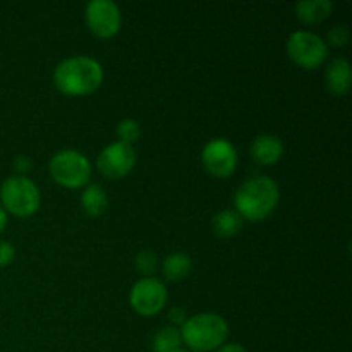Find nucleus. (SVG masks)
<instances>
[{"label":"nucleus","mask_w":352,"mask_h":352,"mask_svg":"<svg viewBox=\"0 0 352 352\" xmlns=\"http://www.w3.org/2000/svg\"><path fill=\"white\" fill-rule=\"evenodd\" d=\"M103 81V69L95 58L78 55L62 60L54 71V82L67 96H85L96 91Z\"/></svg>","instance_id":"f257e3e1"},{"label":"nucleus","mask_w":352,"mask_h":352,"mask_svg":"<svg viewBox=\"0 0 352 352\" xmlns=\"http://www.w3.org/2000/svg\"><path fill=\"white\" fill-rule=\"evenodd\" d=\"M278 199H280V191L277 182L267 175H260L239 186L234 195V205L243 220L261 222L277 208Z\"/></svg>","instance_id":"f03ea898"},{"label":"nucleus","mask_w":352,"mask_h":352,"mask_svg":"<svg viewBox=\"0 0 352 352\" xmlns=\"http://www.w3.org/2000/svg\"><path fill=\"white\" fill-rule=\"evenodd\" d=\"M182 344L192 352H212L226 344L229 325L215 313H201L186 320L181 327Z\"/></svg>","instance_id":"7ed1b4c3"},{"label":"nucleus","mask_w":352,"mask_h":352,"mask_svg":"<svg viewBox=\"0 0 352 352\" xmlns=\"http://www.w3.org/2000/svg\"><path fill=\"white\" fill-rule=\"evenodd\" d=\"M2 208L17 217H30L40 208V191L26 175H14L6 179L0 188Z\"/></svg>","instance_id":"20e7f679"},{"label":"nucleus","mask_w":352,"mask_h":352,"mask_svg":"<svg viewBox=\"0 0 352 352\" xmlns=\"http://www.w3.org/2000/svg\"><path fill=\"white\" fill-rule=\"evenodd\" d=\"M48 170L57 184L67 189L81 188V186L88 184L89 177H91V165H89L88 158L76 150L57 151L50 158Z\"/></svg>","instance_id":"39448f33"},{"label":"nucleus","mask_w":352,"mask_h":352,"mask_svg":"<svg viewBox=\"0 0 352 352\" xmlns=\"http://www.w3.org/2000/svg\"><path fill=\"white\" fill-rule=\"evenodd\" d=\"M287 54L294 64L302 69H316L329 57L325 40L311 31H296L287 40Z\"/></svg>","instance_id":"423d86ee"},{"label":"nucleus","mask_w":352,"mask_h":352,"mask_svg":"<svg viewBox=\"0 0 352 352\" xmlns=\"http://www.w3.org/2000/svg\"><path fill=\"white\" fill-rule=\"evenodd\" d=\"M88 30L98 38H112L119 33L122 16L120 9L112 0H91L85 9Z\"/></svg>","instance_id":"0eeeda50"},{"label":"nucleus","mask_w":352,"mask_h":352,"mask_svg":"<svg viewBox=\"0 0 352 352\" xmlns=\"http://www.w3.org/2000/svg\"><path fill=\"white\" fill-rule=\"evenodd\" d=\"M129 302L141 316H153L162 311L167 302V289L158 278L144 277L133 285Z\"/></svg>","instance_id":"6e6552de"},{"label":"nucleus","mask_w":352,"mask_h":352,"mask_svg":"<svg viewBox=\"0 0 352 352\" xmlns=\"http://www.w3.org/2000/svg\"><path fill=\"white\" fill-rule=\"evenodd\" d=\"M134 164H136V151L131 144L120 143V141L110 143L109 146L103 148L96 160L100 174L113 181L126 177L133 170Z\"/></svg>","instance_id":"1a4fd4ad"},{"label":"nucleus","mask_w":352,"mask_h":352,"mask_svg":"<svg viewBox=\"0 0 352 352\" xmlns=\"http://www.w3.org/2000/svg\"><path fill=\"white\" fill-rule=\"evenodd\" d=\"M201 162L212 175L226 179L236 172L237 151L232 143L222 138L208 141L201 151Z\"/></svg>","instance_id":"9d476101"},{"label":"nucleus","mask_w":352,"mask_h":352,"mask_svg":"<svg viewBox=\"0 0 352 352\" xmlns=\"http://www.w3.org/2000/svg\"><path fill=\"white\" fill-rule=\"evenodd\" d=\"M284 155V143L274 134H261L251 144V157L260 165H274Z\"/></svg>","instance_id":"9b49d317"},{"label":"nucleus","mask_w":352,"mask_h":352,"mask_svg":"<svg viewBox=\"0 0 352 352\" xmlns=\"http://www.w3.org/2000/svg\"><path fill=\"white\" fill-rule=\"evenodd\" d=\"M325 86L333 96H344L351 89V64L346 58H336L325 69Z\"/></svg>","instance_id":"f8f14e48"},{"label":"nucleus","mask_w":352,"mask_h":352,"mask_svg":"<svg viewBox=\"0 0 352 352\" xmlns=\"http://www.w3.org/2000/svg\"><path fill=\"white\" fill-rule=\"evenodd\" d=\"M332 9L333 3L330 0H305V2L296 3L294 12L302 23L318 24L330 16Z\"/></svg>","instance_id":"ddd939ff"},{"label":"nucleus","mask_w":352,"mask_h":352,"mask_svg":"<svg viewBox=\"0 0 352 352\" xmlns=\"http://www.w3.org/2000/svg\"><path fill=\"white\" fill-rule=\"evenodd\" d=\"M213 232L219 237L229 239V237L237 236L243 229V217L236 210H222L217 213L212 220Z\"/></svg>","instance_id":"4468645a"},{"label":"nucleus","mask_w":352,"mask_h":352,"mask_svg":"<svg viewBox=\"0 0 352 352\" xmlns=\"http://www.w3.org/2000/svg\"><path fill=\"white\" fill-rule=\"evenodd\" d=\"M192 261L188 254L184 253H172L162 263V272L164 277L170 282L184 280L189 274H191Z\"/></svg>","instance_id":"2eb2a0df"},{"label":"nucleus","mask_w":352,"mask_h":352,"mask_svg":"<svg viewBox=\"0 0 352 352\" xmlns=\"http://www.w3.org/2000/svg\"><path fill=\"white\" fill-rule=\"evenodd\" d=\"M81 205L86 215L89 217H100L105 213L107 205H109V198H107L105 189L100 184H89L88 188L82 191L81 195Z\"/></svg>","instance_id":"dca6fc26"},{"label":"nucleus","mask_w":352,"mask_h":352,"mask_svg":"<svg viewBox=\"0 0 352 352\" xmlns=\"http://www.w3.org/2000/svg\"><path fill=\"white\" fill-rule=\"evenodd\" d=\"M182 344L181 332L175 327H164L153 337V352H172Z\"/></svg>","instance_id":"f3484780"},{"label":"nucleus","mask_w":352,"mask_h":352,"mask_svg":"<svg viewBox=\"0 0 352 352\" xmlns=\"http://www.w3.org/2000/svg\"><path fill=\"white\" fill-rule=\"evenodd\" d=\"M117 136H119L120 143H126V144L136 143L141 136V126L138 124V120L134 119L120 120L119 126H117Z\"/></svg>","instance_id":"a211bd4d"},{"label":"nucleus","mask_w":352,"mask_h":352,"mask_svg":"<svg viewBox=\"0 0 352 352\" xmlns=\"http://www.w3.org/2000/svg\"><path fill=\"white\" fill-rule=\"evenodd\" d=\"M158 267V258L153 251L150 250H143L138 253L136 256V268L141 272L143 275H153L157 272Z\"/></svg>","instance_id":"6ab92c4d"},{"label":"nucleus","mask_w":352,"mask_h":352,"mask_svg":"<svg viewBox=\"0 0 352 352\" xmlns=\"http://www.w3.org/2000/svg\"><path fill=\"white\" fill-rule=\"evenodd\" d=\"M329 43L332 47H344L349 41V30L346 26H333L329 31V36H327Z\"/></svg>","instance_id":"aec40b11"},{"label":"nucleus","mask_w":352,"mask_h":352,"mask_svg":"<svg viewBox=\"0 0 352 352\" xmlns=\"http://www.w3.org/2000/svg\"><path fill=\"white\" fill-rule=\"evenodd\" d=\"M14 256H16V250H14L12 244L7 243V241H0V268L12 263Z\"/></svg>","instance_id":"412c9836"},{"label":"nucleus","mask_w":352,"mask_h":352,"mask_svg":"<svg viewBox=\"0 0 352 352\" xmlns=\"http://www.w3.org/2000/svg\"><path fill=\"white\" fill-rule=\"evenodd\" d=\"M31 160L28 157H23V155H21V157H17L16 160H14V168H16V172L19 175H24V174H28V172L31 170Z\"/></svg>","instance_id":"4be33fe9"},{"label":"nucleus","mask_w":352,"mask_h":352,"mask_svg":"<svg viewBox=\"0 0 352 352\" xmlns=\"http://www.w3.org/2000/svg\"><path fill=\"white\" fill-rule=\"evenodd\" d=\"M168 320H170L174 325L182 327V323L188 320V315H186V311L182 308H172L170 311H168Z\"/></svg>","instance_id":"5701e85b"},{"label":"nucleus","mask_w":352,"mask_h":352,"mask_svg":"<svg viewBox=\"0 0 352 352\" xmlns=\"http://www.w3.org/2000/svg\"><path fill=\"white\" fill-rule=\"evenodd\" d=\"M215 352H248L241 344H223Z\"/></svg>","instance_id":"b1692460"},{"label":"nucleus","mask_w":352,"mask_h":352,"mask_svg":"<svg viewBox=\"0 0 352 352\" xmlns=\"http://www.w3.org/2000/svg\"><path fill=\"white\" fill-rule=\"evenodd\" d=\"M6 226H7V212L0 206V232L6 229Z\"/></svg>","instance_id":"393cba45"},{"label":"nucleus","mask_w":352,"mask_h":352,"mask_svg":"<svg viewBox=\"0 0 352 352\" xmlns=\"http://www.w3.org/2000/svg\"><path fill=\"white\" fill-rule=\"evenodd\" d=\"M172 352H189L188 349H182V347H179V349H175V351H172Z\"/></svg>","instance_id":"a878e982"}]
</instances>
